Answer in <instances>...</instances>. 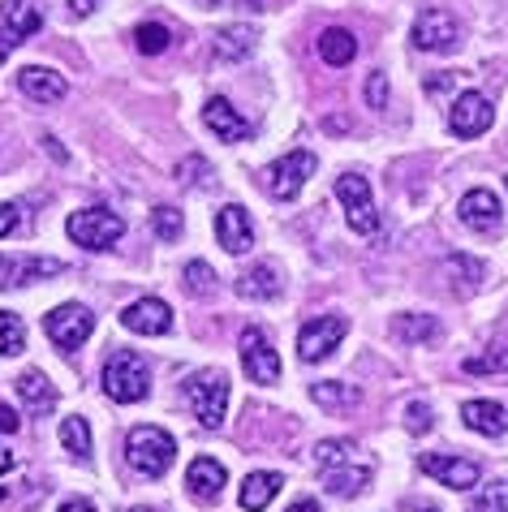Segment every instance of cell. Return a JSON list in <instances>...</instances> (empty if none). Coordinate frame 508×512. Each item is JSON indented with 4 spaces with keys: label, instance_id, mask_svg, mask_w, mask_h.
I'll return each mask as SVG.
<instances>
[{
    "label": "cell",
    "instance_id": "1",
    "mask_svg": "<svg viewBox=\"0 0 508 512\" xmlns=\"http://www.w3.org/2000/svg\"><path fill=\"white\" fill-rule=\"evenodd\" d=\"M125 461L143 478H164L177 461V444L160 426H134V431L125 435Z\"/></svg>",
    "mask_w": 508,
    "mask_h": 512
},
{
    "label": "cell",
    "instance_id": "2",
    "mask_svg": "<svg viewBox=\"0 0 508 512\" xmlns=\"http://www.w3.org/2000/svg\"><path fill=\"white\" fill-rule=\"evenodd\" d=\"M104 392H108V401H117V405H138V401H147V392H151V371H147V362L138 358L134 349L108 353V362H104Z\"/></svg>",
    "mask_w": 508,
    "mask_h": 512
},
{
    "label": "cell",
    "instance_id": "3",
    "mask_svg": "<svg viewBox=\"0 0 508 512\" xmlns=\"http://www.w3.org/2000/svg\"><path fill=\"white\" fill-rule=\"evenodd\" d=\"M229 375L224 371H194L186 379V405L207 431H220L224 414H229Z\"/></svg>",
    "mask_w": 508,
    "mask_h": 512
},
{
    "label": "cell",
    "instance_id": "4",
    "mask_svg": "<svg viewBox=\"0 0 508 512\" xmlns=\"http://www.w3.org/2000/svg\"><path fill=\"white\" fill-rule=\"evenodd\" d=\"M65 233L82 250H112L125 233V220L108 207H87V211H74V216L65 220Z\"/></svg>",
    "mask_w": 508,
    "mask_h": 512
},
{
    "label": "cell",
    "instance_id": "5",
    "mask_svg": "<svg viewBox=\"0 0 508 512\" xmlns=\"http://www.w3.org/2000/svg\"><path fill=\"white\" fill-rule=\"evenodd\" d=\"M336 203H341L349 229H354L358 237L379 233V211H375V194H371V181L366 177H358V173L336 177Z\"/></svg>",
    "mask_w": 508,
    "mask_h": 512
},
{
    "label": "cell",
    "instance_id": "6",
    "mask_svg": "<svg viewBox=\"0 0 508 512\" xmlns=\"http://www.w3.org/2000/svg\"><path fill=\"white\" fill-rule=\"evenodd\" d=\"M315 168H319L315 151H289V155H280V160L267 168V194H272L276 203H293Z\"/></svg>",
    "mask_w": 508,
    "mask_h": 512
},
{
    "label": "cell",
    "instance_id": "7",
    "mask_svg": "<svg viewBox=\"0 0 508 512\" xmlns=\"http://www.w3.org/2000/svg\"><path fill=\"white\" fill-rule=\"evenodd\" d=\"M409 39H414L418 52H457L461 48V22L448 9H422Z\"/></svg>",
    "mask_w": 508,
    "mask_h": 512
},
{
    "label": "cell",
    "instance_id": "8",
    "mask_svg": "<svg viewBox=\"0 0 508 512\" xmlns=\"http://www.w3.org/2000/svg\"><path fill=\"white\" fill-rule=\"evenodd\" d=\"M44 332H48V340L56 349L69 353L95 332V315L82 302H65V306H56L52 315H44Z\"/></svg>",
    "mask_w": 508,
    "mask_h": 512
},
{
    "label": "cell",
    "instance_id": "9",
    "mask_svg": "<svg viewBox=\"0 0 508 512\" xmlns=\"http://www.w3.org/2000/svg\"><path fill=\"white\" fill-rule=\"evenodd\" d=\"M349 332V323L341 315H319V319H310L302 327V336H298V358L306 366H319V362H328L332 358V349L345 340Z\"/></svg>",
    "mask_w": 508,
    "mask_h": 512
},
{
    "label": "cell",
    "instance_id": "10",
    "mask_svg": "<svg viewBox=\"0 0 508 512\" xmlns=\"http://www.w3.org/2000/svg\"><path fill=\"white\" fill-rule=\"evenodd\" d=\"M491 121H496V108H491V99L483 91H461L453 99V108H448V134H453V138L487 134Z\"/></svg>",
    "mask_w": 508,
    "mask_h": 512
},
{
    "label": "cell",
    "instance_id": "11",
    "mask_svg": "<svg viewBox=\"0 0 508 512\" xmlns=\"http://www.w3.org/2000/svg\"><path fill=\"white\" fill-rule=\"evenodd\" d=\"M457 216L465 229H474L478 237H496L504 229V211H500V198L491 194L487 186H474V190H465L461 194V203H457Z\"/></svg>",
    "mask_w": 508,
    "mask_h": 512
},
{
    "label": "cell",
    "instance_id": "12",
    "mask_svg": "<svg viewBox=\"0 0 508 512\" xmlns=\"http://www.w3.org/2000/svg\"><path fill=\"white\" fill-rule=\"evenodd\" d=\"M237 349H242V366L250 383H276L280 379V353L272 349V340H267L263 327H246L242 340H237Z\"/></svg>",
    "mask_w": 508,
    "mask_h": 512
},
{
    "label": "cell",
    "instance_id": "13",
    "mask_svg": "<svg viewBox=\"0 0 508 512\" xmlns=\"http://www.w3.org/2000/svg\"><path fill=\"white\" fill-rule=\"evenodd\" d=\"M418 469L427 478H435V482H444V487H453V491H470V487H478V461H465V457H440V452H422L418 457Z\"/></svg>",
    "mask_w": 508,
    "mask_h": 512
},
{
    "label": "cell",
    "instance_id": "14",
    "mask_svg": "<svg viewBox=\"0 0 508 512\" xmlns=\"http://www.w3.org/2000/svg\"><path fill=\"white\" fill-rule=\"evenodd\" d=\"M121 327L134 336H164L168 327H173V310H168V302H160V297H138V302L121 310Z\"/></svg>",
    "mask_w": 508,
    "mask_h": 512
},
{
    "label": "cell",
    "instance_id": "15",
    "mask_svg": "<svg viewBox=\"0 0 508 512\" xmlns=\"http://www.w3.org/2000/svg\"><path fill=\"white\" fill-rule=\"evenodd\" d=\"M216 241L229 254H250L254 250V224L242 203H224L216 211Z\"/></svg>",
    "mask_w": 508,
    "mask_h": 512
},
{
    "label": "cell",
    "instance_id": "16",
    "mask_svg": "<svg viewBox=\"0 0 508 512\" xmlns=\"http://www.w3.org/2000/svg\"><path fill=\"white\" fill-rule=\"evenodd\" d=\"M203 125H207V130L216 134L220 142H246V138L254 134V125H250L224 95H211L207 104H203Z\"/></svg>",
    "mask_w": 508,
    "mask_h": 512
},
{
    "label": "cell",
    "instance_id": "17",
    "mask_svg": "<svg viewBox=\"0 0 508 512\" xmlns=\"http://www.w3.org/2000/svg\"><path fill=\"white\" fill-rule=\"evenodd\" d=\"M65 263L61 259H9L0 254V289H18V284H31V280H48V276H61Z\"/></svg>",
    "mask_w": 508,
    "mask_h": 512
},
{
    "label": "cell",
    "instance_id": "18",
    "mask_svg": "<svg viewBox=\"0 0 508 512\" xmlns=\"http://www.w3.org/2000/svg\"><path fill=\"white\" fill-rule=\"evenodd\" d=\"M224 482H229V474H224V465L216 457H194L190 469H186V487L199 504H216Z\"/></svg>",
    "mask_w": 508,
    "mask_h": 512
},
{
    "label": "cell",
    "instance_id": "19",
    "mask_svg": "<svg viewBox=\"0 0 508 512\" xmlns=\"http://www.w3.org/2000/svg\"><path fill=\"white\" fill-rule=\"evenodd\" d=\"M18 87H22V95L26 99H35V104H61L65 99V78L56 74V69H48V65H26V69H18Z\"/></svg>",
    "mask_w": 508,
    "mask_h": 512
},
{
    "label": "cell",
    "instance_id": "20",
    "mask_svg": "<svg viewBox=\"0 0 508 512\" xmlns=\"http://www.w3.org/2000/svg\"><path fill=\"white\" fill-rule=\"evenodd\" d=\"M371 474H375L371 461H349V465L323 469V487H328V495H336V500H354V495L371 487Z\"/></svg>",
    "mask_w": 508,
    "mask_h": 512
},
{
    "label": "cell",
    "instance_id": "21",
    "mask_svg": "<svg viewBox=\"0 0 508 512\" xmlns=\"http://www.w3.org/2000/svg\"><path fill=\"white\" fill-rule=\"evenodd\" d=\"M461 418L470 431L487 435V439H500L508 431V409L500 401H465L461 405Z\"/></svg>",
    "mask_w": 508,
    "mask_h": 512
},
{
    "label": "cell",
    "instance_id": "22",
    "mask_svg": "<svg viewBox=\"0 0 508 512\" xmlns=\"http://www.w3.org/2000/svg\"><path fill=\"white\" fill-rule=\"evenodd\" d=\"M280 487H285V478L280 474H267V469H254V474H246L242 491H237V500H242L246 512H263L267 504L280 495Z\"/></svg>",
    "mask_w": 508,
    "mask_h": 512
},
{
    "label": "cell",
    "instance_id": "23",
    "mask_svg": "<svg viewBox=\"0 0 508 512\" xmlns=\"http://www.w3.org/2000/svg\"><path fill=\"white\" fill-rule=\"evenodd\" d=\"M254 44H259V35H254V26H246V22L220 26L216 31V56L220 61H246V56L254 52Z\"/></svg>",
    "mask_w": 508,
    "mask_h": 512
},
{
    "label": "cell",
    "instance_id": "24",
    "mask_svg": "<svg viewBox=\"0 0 508 512\" xmlns=\"http://www.w3.org/2000/svg\"><path fill=\"white\" fill-rule=\"evenodd\" d=\"M237 297H246V302H272V297H280V280L272 272V263H259L237 276Z\"/></svg>",
    "mask_w": 508,
    "mask_h": 512
},
{
    "label": "cell",
    "instance_id": "25",
    "mask_svg": "<svg viewBox=\"0 0 508 512\" xmlns=\"http://www.w3.org/2000/svg\"><path fill=\"white\" fill-rule=\"evenodd\" d=\"M319 56H323V61H328L332 69H345V65L358 56L354 31H345V26H328V31L319 35Z\"/></svg>",
    "mask_w": 508,
    "mask_h": 512
},
{
    "label": "cell",
    "instance_id": "26",
    "mask_svg": "<svg viewBox=\"0 0 508 512\" xmlns=\"http://www.w3.org/2000/svg\"><path fill=\"white\" fill-rule=\"evenodd\" d=\"M0 26H5L9 35H18V39H31L39 26H44V18H39L35 0H9V5L0 9Z\"/></svg>",
    "mask_w": 508,
    "mask_h": 512
},
{
    "label": "cell",
    "instance_id": "27",
    "mask_svg": "<svg viewBox=\"0 0 508 512\" xmlns=\"http://www.w3.org/2000/svg\"><path fill=\"white\" fill-rule=\"evenodd\" d=\"M310 396H315V405H323V409H354L362 401V392L354 388V383H341V379L310 383Z\"/></svg>",
    "mask_w": 508,
    "mask_h": 512
},
{
    "label": "cell",
    "instance_id": "28",
    "mask_svg": "<svg viewBox=\"0 0 508 512\" xmlns=\"http://www.w3.org/2000/svg\"><path fill=\"white\" fill-rule=\"evenodd\" d=\"M18 396L26 401V409H35V414H48L56 405V388L48 383V375H39V371H26L18 379Z\"/></svg>",
    "mask_w": 508,
    "mask_h": 512
},
{
    "label": "cell",
    "instance_id": "29",
    "mask_svg": "<svg viewBox=\"0 0 508 512\" xmlns=\"http://www.w3.org/2000/svg\"><path fill=\"white\" fill-rule=\"evenodd\" d=\"M392 332H397L401 340H409V345H422V340H440V319L435 315H401L397 323H392Z\"/></svg>",
    "mask_w": 508,
    "mask_h": 512
},
{
    "label": "cell",
    "instance_id": "30",
    "mask_svg": "<svg viewBox=\"0 0 508 512\" xmlns=\"http://www.w3.org/2000/svg\"><path fill=\"white\" fill-rule=\"evenodd\" d=\"M349 461H358L354 439H319L315 444V465L319 469H336V465H349Z\"/></svg>",
    "mask_w": 508,
    "mask_h": 512
},
{
    "label": "cell",
    "instance_id": "31",
    "mask_svg": "<svg viewBox=\"0 0 508 512\" xmlns=\"http://www.w3.org/2000/svg\"><path fill=\"white\" fill-rule=\"evenodd\" d=\"M134 48L143 52V56H160V52L173 48V31H168V26H160V22H143V26L134 31Z\"/></svg>",
    "mask_w": 508,
    "mask_h": 512
},
{
    "label": "cell",
    "instance_id": "32",
    "mask_svg": "<svg viewBox=\"0 0 508 512\" xmlns=\"http://www.w3.org/2000/svg\"><path fill=\"white\" fill-rule=\"evenodd\" d=\"M61 444H65V452H74L78 461H87L91 457V426H87V418H65L61 422Z\"/></svg>",
    "mask_w": 508,
    "mask_h": 512
},
{
    "label": "cell",
    "instance_id": "33",
    "mask_svg": "<svg viewBox=\"0 0 508 512\" xmlns=\"http://www.w3.org/2000/svg\"><path fill=\"white\" fill-rule=\"evenodd\" d=\"M461 371L465 375H500V371H508V345H491L483 358H465Z\"/></svg>",
    "mask_w": 508,
    "mask_h": 512
},
{
    "label": "cell",
    "instance_id": "34",
    "mask_svg": "<svg viewBox=\"0 0 508 512\" xmlns=\"http://www.w3.org/2000/svg\"><path fill=\"white\" fill-rule=\"evenodd\" d=\"M151 233L160 241H177L181 233H186V216H181L177 207H155L151 211Z\"/></svg>",
    "mask_w": 508,
    "mask_h": 512
},
{
    "label": "cell",
    "instance_id": "35",
    "mask_svg": "<svg viewBox=\"0 0 508 512\" xmlns=\"http://www.w3.org/2000/svg\"><path fill=\"white\" fill-rule=\"evenodd\" d=\"M474 512H508V478H491L487 487H478Z\"/></svg>",
    "mask_w": 508,
    "mask_h": 512
},
{
    "label": "cell",
    "instance_id": "36",
    "mask_svg": "<svg viewBox=\"0 0 508 512\" xmlns=\"http://www.w3.org/2000/svg\"><path fill=\"white\" fill-rule=\"evenodd\" d=\"M26 349V323L9 310H0V353H22Z\"/></svg>",
    "mask_w": 508,
    "mask_h": 512
},
{
    "label": "cell",
    "instance_id": "37",
    "mask_svg": "<svg viewBox=\"0 0 508 512\" xmlns=\"http://www.w3.org/2000/svg\"><path fill=\"white\" fill-rule=\"evenodd\" d=\"M186 289H190L194 297H211V293H216V272H211L203 259L186 263Z\"/></svg>",
    "mask_w": 508,
    "mask_h": 512
},
{
    "label": "cell",
    "instance_id": "38",
    "mask_svg": "<svg viewBox=\"0 0 508 512\" xmlns=\"http://www.w3.org/2000/svg\"><path fill=\"white\" fill-rule=\"evenodd\" d=\"M448 272L461 280V289H474V284L483 280V263L470 259V254H448Z\"/></svg>",
    "mask_w": 508,
    "mask_h": 512
},
{
    "label": "cell",
    "instance_id": "39",
    "mask_svg": "<svg viewBox=\"0 0 508 512\" xmlns=\"http://www.w3.org/2000/svg\"><path fill=\"white\" fill-rule=\"evenodd\" d=\"M405 426H409V435H427L431 426H435L431 405H427V401H409V405H405Z\"/></svg>",
    "mask_w": 508,
    "mask_h": 512
},
{
    "label": "cell",
    "instance_id": "40",
    "mask_svg": "<svg viewBox=\"0 0 508 512\" xmlns=\"http://www.w3.org/2000/svg\"><path fill=\"white\" fill-rule=\"evenodd\" d=\"M366 104H371V108H388V74H379V69L366 78Z\"/></svg>",
    "mask_w": 508,
    "mask_h": 512
},
{
    "label": "cell",
    "instance_id": "41",
    "mask_svg": "<svg viewBox=\"0 0 508 512\" xmlns=\"http://www.w3.org/2000/svg\"><path fill=\"white\" fill-rule=\"evenodd\" d=\"M13 229H18V207H13V203H0V237H9Z\"/></svg>",
    "mask_w": 508,
    "mask_h": 512
},
{
    "label": "cell",
    "instance_id": "42",
    "mask_svg": "<svg viewBox=\"0 0 508 512\" xmlns=\"http://www.w3.org/2000/svg\"><path fill=\"white\" fill-rule=\"evenodd\" d=\"M457 87V74H431L427 78V95H440V91H453Z\"/></svg>",
    "mask_w": 508,
    "mask_h": 512
},
{
    "label": "cell",
    "instance_id": "43",
    "mask_svg": "<svg viewBox=\"0 0 508 512\" xmlns=\"http://www.w3.org/2000/svg\"><path fill=\"white\" fill-rule=\"evenodd\" d=\"M18 44H22V39H18V35H9V31H5V26H0V65H5V61H9V52H13V48H18Z\"/></svg>",
    "mask_w": 508,
    "mask_h": 512
},
{
    "label": "cell",
    "instance_id": "44",
    "mask_svg": "<svg viewBox=\"0 0 508 512\" xmlns=\"http://www.w3.org/2000/svg\"><path fill=\"white\" fill-rule=\"evenodd\" d=\"M13 431H18V414L9 405H0V435H13Z\"/></svg>",
    "mask_w": 508,
    "mask_h": 512
},
{
    "label": "cell",
    "instance_id": "45",
    "mask_svg": "<svg viewBox=\"0 0 508 512\" xmlns=\"http://www.w3.org/2000/svg\"><path fill=\"white\" fill-rule=\"evenodd\" d=\"M95 5H100V0H69V9H74L78 18H87V13H95Z\"/></svg>",
    "mask_w": 508,
    "mask_h": 512
},
{
    "label": "cell",
    "instance_id": "46",
    "mask_svg": "<svg viewBox=\"0 0 508 512\" xmlns=\"http://www.w3.org/2000/svg\"><path fill=\"white\" fill-rule=\"evenodd\" d=\"M289 512H323V508H319V500H310V495H302L298 504H289Z\"/></svg>",
    "mask_w": 508,
    "mask_h": 512
},
{
    "label": "cell",
    "instance_id": "47",
    "mask_svg": "<svg viewBox=\"0 0 508 512\" xmlns=\"http://www.w3.org/2000/svg\"><path fill=\"white\" fill-rule=\"evenodd\" d=\"M61 512H95V508H91V500H65Z\"/></svg>",
    "mask_w": 508,
    "mask_h": 512
},
{
    "label": "cell",
    "instance_id": "48",
    "mask_svg": "<svg viewBox=\"0 0 508 512\" xmlns=\"http://www.w3.org/2000/svg\"><path fill=\"white\" fill-rule=\"evenodd\" d=\"M9 469H13V452L0 444V474H9Z\"/></svg>",
    "mask_w": 508,
    "mask_h": 512
},
{
    "label": "cell",
    "instance_id": "49",
    "mask_svg": "<svg viewBox=\"0 0 508 512\" xmlns=\"http://www.w3.org/2000/svg\"><path fill=\"white\" fill-rule=\"evenodd\" d=\"M44 147L56 155V160H65V151H61V142H56V138H44Z\"/></svg>",
    "mask_w": 508,
    "mask_h": 512
},
{
    "label": "cell",
    "instance_id": "50",
    "mask_svg": "<svg viewBox=\"0 0 508 512\" xmlns=\"http://www.w3.org/2000/svg\"><path fill=\"white\" fill-rule=\"evenodd\" d=\"M194 5H203V9H220L224 0H194Z\"/></svg>",
    "mask_w": 508,
    "mask_h": 512
},
{
    "label": "cell",
    "instance_id": "51",
    "mask_svg": "<svg viewBox=\"0 0 508 512\" xmlns=\"http://www.w3.org/2000/svg\"><path fill=\"white\" fill-rule=\"evenodd\" d=\"M409 512H440V508H431V504H414V508H409Z\"/></svg>",
    "mask_w": 508,
    "mask_h": 512
},
{
    "label": "cell",
    "instance_id": "52",
    "mask_svg": "<svg viewBox=\"0 0 508 512\" xmlns=\"http://www.w3.org/2000/svg\"><path fill=\"white\" fill-rule=\"evenodd\" d=\"M130 512H155V508H130Z\"/></svg>",
    "mask_w": 508,
    "mask_h": 512
},
{
    "label": "cell",
    "instance_id": "53",
    "mask_svg": "<svg viewBox=\"0 0 508 512\" xmlns=\"http://www.w3.org/2000/svg\"><path fill=\"white\" fill-rule=\"evenodd\" d=\"M504 186H508V177H504Z\"/></svg>",
    "mask_w": 508,
    "mask_h": 512
}]
</instances>
